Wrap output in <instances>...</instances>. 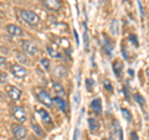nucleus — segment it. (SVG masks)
Here are the masks:
<instances>
[{"mask_svg": "<svg viewBox=\"0 0 149 140\" xmlns=\"http://www.w3.org/2000/svg\"><path fill=\"white\" fill-rule=\"evenodd\" d=\"M130 137H132L133 140H138V135H137L136 132H132V133H130Z\"/></svg>", "mask_w": 149, "mask_h": 140, "instance_id": "obj_35", "label": "nucleus"}, {"mask_svg": "<svg viewBox=\"0 0 149 140\" xmlns=\"http://www.w3.org/2000/svg\"><path fill=\"white\" fill-rule=\"evenodd\" d=\"M8 96L11 100H19L21 97V91L16 87H10L8 89Z\"/></svg>", "mask_w": 149, "mask_h": 140, "instance_id": "obj_8", "label": "nucleus"}, {"mask_svg": "<svg viewBox=\"0 0 149 140\" xmlns=\"http://www.w3.org/2000/svg\"><path fill=\"white\" fill-rule=\"evenodd\" d=\"M20 15H21L22 20H24L26 24L30 25V26H35V25L39 24V21H40L39 16H37L36 14L34 11H31V10H21Z\"/></svg>", "mask_w": 149, "mask_h": 140, "instance_id": "obj_1", "label": "nucleus"}, {"mask_svg": "<svg viewBox=\"0 0 149 140\" xmlns=\"http://www.w3.org/2000/svg\"><path fill=\"white\" fill-rule=\"evenodd\" d=\"M13 129V134L15 135V138L16 139H24L26 137V134H27V130L25 127H22V125H13L11 127Z\"/></svg>", "mask_w": 149, "mask_h": 140, "instance_id": "obj_6", "label": "nucleus"}, {"mask_svg": "<svg viewBox=\"0 0 149 140\" xmlns=\"http://www.w3.org/2000/svg\"><path fill=\"white\" fill-rule=\"evenodd\" d=\"M14 140H17V139H14Z\"/></svg>", "mask_w": 149, "mask_h": 140, "instance_id": "obj_41", "label": "nucleus"}, {"mask_svg": "<svg viewBox=\"0 0 149 140\" xmlns=\"http://www.w3.org/2000/svg\"><path fill=\"white\" fill-rule=\"evenodd\" d=\"M134 100H136L141 107L146 105V100H144V98H143L141 94H139V93H136V94H134Z\"/></svg>", "mask_w": 149, "mask_h": 140, "instance_id": "obj_22", "label": "nucleus"}, {"mask_svg": "<svg viewBox=\"0 0 149 140\" xmlns=\"http://www.w3.org/2000/svg\"><path fill=\"white\" fill-rule=\"evenodd\" d=\"M45 6L51 11H57L61 8V3L58 0H45Z\"/></svg>", "mask_w": 149, "mask_h": 140, "instance_id": "obj_9", "label": "nucleus"}, {"mask_svg": "<svg viewBox=\"0 0 149 140\" xmlns=\"http://www.w3.org/2000/svg\"><path fill=\"white\" fill-rule=\"evenodd\" d=\"M109 30L112 32V35H118V21L117 20H112L111 25H109Z\"/></svg>", "mask_w": 149, "mask_h": 140, "instance_id": "obj_18", "label": "nucleus"}, {"mask_svg": "<svg viewBox=\"0 0 149 140\" xmlns=\"http://www.w3.org/2000/svg\"><path fill=\"white\" fill-rule=\"evenodd\" d=\"M41 66H42L45 69H49L50 68V61L47 58H42L41 60Z\"/></svg>", "mask_w": 149, "mask_h": 140, "instance_id": "obj_26", "label": "nucleus"}, {"mask_svg": "<svg viewBox=\"0 0 149 140\" xmlns=\"http://www.w3.org/2000/svg\"><path fill=\"white\" fill-rule=\"evenodd\" d=\"M78 139V128H76V132H74V135H73V140H77Z\"/></svg>", "mask_w": 149, "mask_h": 140, "instance_id": "obj_37", "label": "nucleus"}, {"mask_svg": "<svg viewBox=\"0 0 149 140\" xmlns=\"http://www.w3.org/2000/svg\"><path fill=\"white\" fill-rule=\"evenodd\" d=\"M17 58H19V61L22 62V63H29V60H27V57H25L22 53H17Z\"/></svg>", "mask_w": 149, "mask_h": 140, "instance_id": "obj_27", "label": "nucleus"}, {"mask_svg": "<svg viewBox=\"0 0 149 140\" xmlns=\"http://www.w3.org/2000/svg\"><path fill=\"white\" fill-rule=\"evenodd\" d=\"M31 128H32V130H34V132H35L37 135H39V137H42V135H44V132L41 130V128H40L37 124L32 123V124H31Z\"/></svg>", "mask_w": 149, "mask_h": 140, "instance_id": "obj_23", "label": "nucleus"}, {"mask_svg": "<svg viewBox=\"0 0 149 140\" xmlns=\"http://www.w3.org/2000/svg\"><path fill=\"white\" fill-rule=\"evenodd\" d=\"M80 92H76V94H74V104H76V107L78 105V104H80Z\"/></svg>", "mask_w": 149, "mask_h": 140, "instance_id": "obj_31", "label": "nucleus"}, {"mask_svg": "<svg viewBox=\"0 0 149 140\" xmlns=\"http://www.w3.org/2000/svg\"><path fill=\"white\" fill-rule=\"evenodd\" d=\"M6 82H8V74L1 72V73H0V83L4 85V83H6Z\"/></svg>", "mask_w": 149, "mask_h": 140, "instance_id": "obj_28", "label": "nucleus"}, {"mask_svg": "<svg viewBox=\"0 0 149 140\" xmlns=\"http://www.w3.org/2000/svg\"><path fill=\"white\" fill-rule=\"evenodd\" d=\"M146 73H147V78H148V81H149V68H147V71H146Z\"/></svg>", "mask_w": 149, "mask_h": 140, "instance_id": "obj_39", "label": "nucleus"}, {"mask_svg": "<svg viewBox=\"0 0 149 140\" xmlns=\"http://www.w3.org/2000/svg\"><path fill=\"white\" fill-rule=\"evenodd\" d=\"M73 36H74V40H76V44L80 45V40H78V35H77V31L73 30Z\"/></svg>", "mask_w": 149, "mask_h": 140, "instance_id": "obj_32", "label": "nucleus"}, {"mask_svg": "<svg viewBox=\"0 0 149 140\" xmlns=\"http://www.w3.org/2000/svg\"><path fill=\"white\" fill-rule=\"evenodd\" d=\"M54 102H55V104L58 107V109L61 110V112H66V108H67V105H66V102H65L63 98L61 97H55L54 98Z\"/></svg>", "mask_w": 149, "mask_h": 140, "instance_id": "obj_14", "label": "nucleus"}, {"mask_svg": "<svg viewBox=\"0 0 149 140\" xmlns=\"http://www.w3.org/2000/svg\"><path fill=\"white\" fill-rule=\"evenodd\" d=\"M93 85H95V83H93V79H92V78H87V79H86V86H87V89L90 91V92L92 91Z\"/></svg>", "mask_w": 149, "mask_h": 140, "instance_id": "obj_25", "label": "nucleus"}, {"mask_svg": "<svg viewBox=\"0 0 149 140\" xmlns=\"http://www.w3.org/2000/svg\"><path fill=\"white\" fill-rule=\"evenodd\" d=\"M88 127H90L91 133H97V130L100 129V124L95 118H88Z\"/></svg>", "mask_w": 149, "mask_h": 140, "instance_id": "obj_15", "label": "nucleus"}, {"mask_svg": "<svg viewBox=\"0 0 149 140\" xmlns=\"http://www.w3.org/2000/svg\"><path fill=\"white\" fill-rule=\"evenodd\" d=\"M128 73L130 74V76H133V71H132V69H129V71H128Z\"/></svg>", "mask_w": 149, "mask_h": 140, "instance_id": "obj_40", "label": "nucleus"}, {"mask_svg": "<svg viewBox=\"0 0 149 140\" xmlns=\"http://www.w3.org/2000/svg\"><path fill=\"white\" fill-rule=\"evenodd\" d=\"M13 115H14V118H15L16 122H19V123H24V122H26V119H27L26 112H25V109L22 108V107H14Z\"/></svg>", "mask_w": 149, "mask_h": 140, "instance_id": "obj_3", "label": "nucleus"}, {"mask_svg": "<svg viewBox=\"0 0 149 140\" xmlns=\"http://www.w3.org/2000/svg\"><path fill=\"white\" fill-rule=\"evenodd\" d=\"M6 32L11 36H21L22 34H24V31L21 30V27H19V26L14 25V24H9L6 26Z\"/></svg>", "mask_w": 149, "mask_h": 140, "instance_id": "obj_7", "label": "nucleus"}, {"mask_svg": "<svg viewBox=\"0 0 149 140\" xmlns=\"http://www.w3.org/2000/svg\"><path fill=\"white\" fill-rule=\"evenodd\" d=\"M52 88H54V92H55V93H56V94H57L58 97H63V96H65L63 87H62L61 85H58V83H54Z\"/></svg>", "mask_w": 149, "mask_h": 140, "instance_id": "obj_17", "label": "nucleus"}, {"mask_svg": "<svg viewBox=\"0 0 149 140\" xmlns=\"http://www.w3.org/2000/svg\"><path fill=\"white\" fill-rule=\"evenodd\" d=\"M112 68H113V73L117 76L118 78L122 76V71H123V63L120 62V61H114L113 62V66H112Z\"/></svg>", "mask_w": 149, "mask_h": 140, "instance_id": "obj_12", "label": "nucleus"}, {"mask_svg": "<svg viewBox=\"0 0 149 140\" xmlns=\"http://www.w3.org/2000/svg\"><path fill=\"white\" fill-rule=\"evenodd\" d=\"M55 72H56V74H57L58 77H65L67 74L66 68H65L63 66H57V67H56V69H55Z\"/></svg>", "mask_w": 149, "mask_h": 140, "instance_id": "obj_20", "label": "nucleus"}, {"mask_svg": "<svg viewBox=\"0 0 149 140\" xmlns=\"http://www.w3.org/2000/svg\"><path fill=\"white\" fill-rule=\"evenodd\" d=\"M21 46H22L24 52H26L27 55H30V56H35L37 52H39V47H37V45L34 42V41L25 40V41H22Z\"/></svg>", "mask_w": 149, "mask_h": 140, "instance_id": "obj_2", "label": "nucleus"}, {"mask_svg": "<svg viewBox=\"0 0 149 140\" xmlns=\"http://www.w3.org/2000/svg\"><path fill=\"white\" fill-rule=\"evenodd\" d=\"M129 39H130V42H132L134 46H138V41H137V36L136 35H130Z\"/></svg>", "mask_w": 149, "mask_h": 140, "instance_id": "obj_29", "label": "nucleus"}, {"mask_svg": "<svg viewBox=\"0 0 149 140\" xmlns=\"http://www.w3.org/2000/svg\"><path fill=\"white\" fill-rule=\"evenodd\" d=\"M36 97H37V99H39L44 105H46V107H52L54 99L50 97V94L46 91H39V92H37V94H36Z\"/></svg>", "mask_w": 149, "mask_h": 140, "instance_id": "obj_4", "label": "nucleus"}, {"mask_svg": "<svg viewBox=\"0 0 149 140\" xmlns=\"http://www.w3.org/2000/svg\"><path fill=\"white\" fill-rule=\"evenodd\" d=\"M103 86H104V88H106V89L108 91V92H112V91H113V87H112L111 82L108 81V79H104V81H103Z\"/></svg>", "mask_w": 149, "mask_h": 140, "instance_id": "obj_24", "label": "nucleus"}, {"mask_svg": "<svg viewBox=\"0 0 149 140\" xmlns=\"http://www.w3.org/2000/svg\"><path fill=\"white\" fill-rule=\"evenodd\" d=\"M120 112H122L123 118H124L125 120H127L128 123L132 122V113H130V112H129L127 108H122V109H120Z\"/></svg>", "mask_w": 149, "mask_h": 140, "instance_id": "obj_19", "label": "nucleus"}, {"mask_svg": "<svg viewBox=\"0 0 149 140\" xmlns=\"http://www.w3.org/2000/svg\"><path fill=\"white\" fill-rule=\"evenodd\" d=\"M37 114L41 116V119H42V122H44L45 124H51V123H52V120H51V116H50V114L47 113V110H45V109H39V110H37Z\"/></svg>", "mask_w": 149, "mask_h": 140, "instance_id": "obj_13", "label": "nucleus"}, {"mask_svg": "<svg viewBox=\"0 0 149 140\" xmlns=\"http://www.w3.org/2000/svg\"><path fill=\"white\" fill-rule=\"evenodd\" d=\"M123 93L125 94V97H127V98L129 97V96H128V91H127V88H123Z\"/></svg>", "mask_w": 149, "mask_h": 140, "instance_id": "obj_38", "label": "nucleus"}, {"mask_svg": "<svg viewBox=\"0 0 149 140\" xmlns=\"http://www.w3.org/2000/svg\"><path fill=\"white\" fill-rule=\"evenodd\" d=\"M47 52H49V55L51 56V57H56V58H60L61 57V55H60L58 52H57V50H55L54 47H51V46H47Z\"/></svg>", "mask_w": 149, "mask_h": 140, "instance_id": "obj_21", "label": "nucleus"}, {"mask_svg": "<svg viewBox=\"0 0 149 140\" xmlns=\"http://www.w3.org/2000/svg\"><path fill=\"white\" fill-rule=\"evenodd\" d=\"M118 137H119V140H123V133L120 128H118Z\"/></svg>", "mask_w": 149, "mask_h": 140, "instance_id": "obj_36", "label": "nucleus"}, {"mask_svg": "<svg viewBox=\"0 0 149 140\" xmlns=\"http://www.w3.org/2000/svg\"><path fill=\"white\" fill-rule=\"evenodd\" d=\"M122 53H123V56H124V60H128V55H127V51H125L124 46L122 47Z\"/></svg>", "mask_w": 149, "mask_h": 140, "instance_id": "obj_33", "label": "nucleus"}, {"mask_svg": "<svg viewBox=\"0 0 149 140\" xmlns=\"http://www.w3.org/2000/svg\"><path fill=\"white\" fill-rule=\"evenodd\" d=\"M11 73H13V76L15 78H17V79L25 78L26 74H27L25 67H22L21 64H13L11 66Z\"/></svg>", "mask_w": 149, "mask_h": 140, "instance_id": "obj_5", "label": "nucleus"}, {"mask_svg": "<svg viewBox=\"0 0 149 140\" xmlns=\"http://www.w3.org/2000/svg\"><path fill=\"white\" fill-rule=\"evenodd\" d=\"M137 3H138V6H139V12H141V17L143 19V17H144V11H143V6H142V1H141V0H137Z\"/></svg>", "mask_w": 149, "mask_h": 140, "instance_id": "obj_30", "label": "nucleus"}, {"mask_svg": "<svg viewBox=\"0 0 149 140\" xmlns=\"http://www.w3.org/2000/svg\"><path fill=\"white\" fill-rule=\"evenodd\" d=\"M5 62H6L5 57H3V56H0V66H4V64H5Z\"/></svg>", "mask_w": 149, "mask_h": 140, "instance_id": "obj_34", "label": "nucleus"}, {"mask_svg": "<svg viewBox=\"0 0 149 140\" xmlns=\"http://www.w3.org/2000/svg\"><path fill=\"white\" fill-rule=\"evenodd\" d=\"M91 108L96 114L102 113V100L100 99V98H96V99H93L91 102Z\"/></svg>", "mask_w": 149, "mask_h": 140, "instance_id": "obj_11", "label": "nucleus"}, {"mask_svg": "<svg viewBox=\"0 0 149 140\" xmlns=\"http://www.w3.org/2000/svg\"><path fill=\"white\" fill-rule=\"evenodd\" d=\"M103 49L107 52V55H112V50H113V42L107 35H103Z\"/></svg>", "mask_w": 149, "mask_h": 140, "instance_id": "obj_10", "label": "nucleus"}, {"mask_svg": "<svg viewBox=\"0 0 149 140\" xmlns=\"http://www.w3.org/2000/svg\"><path fill=\"white\" fill-rule=\"evenodd\" d=\"M83 40H85V50H90V40H88V32H87V25L86 22H83Z\"/></svg>", "mask_w": 149, "mask_h": 140, "instance_id": "obj_16", "label": "nucleus"}]
</instances>
